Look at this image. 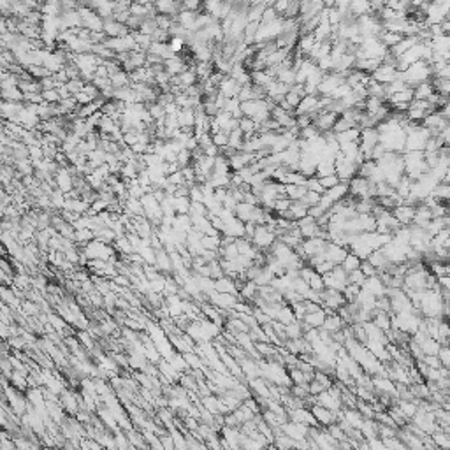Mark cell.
Listing matches in <instances>:
<instances>
[{
  "label": "cell",
  "mask_w": 450,
  "mask_h": 450,
  "mask_svg": "<svg viewBox=\"0 0 450 450\" xmlns=\"http://www.w3.org/2000/svg\"><path fill=\"white\" fill-rule=\"evenodd\" d=\"M433 78V69L426 60H419L415 64H411L407 70H405V83L410 88H415L422 81Z\"/></svg>",
  "instance_id": "1"
},
{
  "label": "cell",
  "mask_w": 450,
  "mask_h": 450,
  "mask_svg": "<svg viewBox=\"0 0 450 450\" xmlns=\"http://www.w3.org/2000/svg\"><path fill=\"white\" fill-rule=\"evenodd\" d=\"M405 141H407V132L403 130V129H398V130L384 132V134H380L378 143L384 146L385 151L401 153L403 150H405Z\"/></svg>",
  "instance_id": "2"
},
{
  "label": "cell",
  "mask_w": 450,
  "mask_h": 450,
  "mask_svg": "<svg viewBox=\"0 0 450 450\" xmlns=\"http://www.w3.org/2000/svg\"><path fill=\"white\" fill-rule=\"evenodd\" d=\"M431 137L428 129H424L422 125L411 130L407 134V141H405V151H424L426 143Z\"/></svg>",
  "instance_id": "3"
},
{
  "label": "cell",
  "mask_w": 450,
  "mask_h": 450,
  "mask_svg": "<svg viewBox=\"0 0 450 450\" xmlns=\"http://www.w3.org/2000/svg\"><path fill=\"white\" fill-rule=\"evenodd\" d=\"M250 241H252V245L257 246L258 250L267 252V250L271 248L273 243L276 241V234L266 227V223H260V225H257V227H255L254 236H252V239H250Z\"/></svg>",
  "instance_id": "4"
},
{
  "label": "cell",
  "mask_w": 450,
  "mask_h": 450,
  "mask_svg": "<svg viewBox=\"0 0 450 450\" xmlns=\"http://www.w3.org/2000/svg\"><path fill=\"white\" fill-rule=\"evenodd\" d=\"M208 301L213 306H216V308H220V310H231V308H234V304H236L239 299H237V296H234V294L211 290V292L208 294Z\"/></svg>",
  "instance_id": "5"
},
{
  "label": "cell",
  "mask_w": 450,
  "mask_h": 450,
  "mask_svg": "<svg viewBox=\"0 0 450 450\" xmlns=\"http://www.w3.org/2000/svg\"><path fill=\"white\" fill-rule=\"evenodd\" d=\"M308 429L310 426L301 424V422H294V420H285L283 424L280 426V431L283 434H287L292 440H302V438H308Z\"/></svg>",
  "instance_id": "6"
},
{
  "label": "cell",
  "mask_w": 450,
  "mask_h": 450,
  "mask_svg": "<svg viewBox=\"0 0 450 450\" xmlns=\"http://www.w3.org/2000/svg\"><path fill=\"white\" fill-rule=\"evenodd\" d=\"M310 410H311V413H313L315 420L319 422L320 428H327V426L338 422V417H336L338 411H331L329 408H323V407H320V405H311Z\"/></svg>",
  "instance_id": "7"
},
{
  "label": "cell",
  "mask_w": 450,
  "mask_h": 450,
  "mask_svg": "<svg viewBox=\"0 0 450 450\" xmlns=\"http://www.w3.org/2000/svg\"><path fill=\"white\" fill-rule=\"evenodd\" d=\"M396 70L398 69H396L394 65H390V64H384V62H382L380 65L376 67V69L371 72V79H375L376 83L389 85L396 79Z\"/></svg>",
  "instance_id": "8"
},
{
  "label": "cell",
  "mask_w": 450,
  "mask_h": 450,
  "mask_svg": "<svg viewBox=\"0 0 450 450\" xmlns=\"http://www.w3.org/2000/svg\"><path fill=\"white\" fill-rule=\"evenodd\" d=\"M239 90H241V85L237 83L234 78H231V76H223V79L220 81V85H218V93L225 97V99L237 97Z\"/></svg>",
  "instance_id": "9"
},
{
  "label": "cell",
  "mask_w": 450,
  "mask_h": 450,
  "mask_svg": "<svg viewBox=\"0 0 450 450\" xmlns=\"http://www.w3.org/2000/svg\"><path fill=\"white\" fill-rule=\"evenodd\" d=\"M413 211H415V206H408L403 202L399 206H394L390 213L394 214V218L398 220L401 225H410L411 220H413Z\"/></svg>",
  "instance_id": "10"
},
{
  "label": "cell",
  "mask_w": 450,
  "mask_h": 450,
  "mask_svg": "<svg viewBox=\"0 0 450 450\" xmlns=\"http://www.w3.org/2000/svg\"><path fill=\"white\" fill-rule=\"evenodd\" d=\"M323 254H325V258L331 260L332 264H341L343 262V258H345V255L348 254V250L343 248V246H340V245H334L331 241H327Z\"/></svg>",
  "instance_id": "11"
},
{
  "label": "cell",
  "mask_w": 450,
  "mask_h": 450,
  "mask_svg": "<svg viewBox=\"0 0 450 450\" xmlns=\"http://www.w3.org/2000/svg\"><path fill=\"white\" fill-rule=\"evenodd\" d=\"M241 366V371H243V376H245V380H250V378H257V376H260V366H258V363L255 361V359L252 357H243L241 361H237Z\"/></svg>",
  "instance_id": "12"
},
{
  "label": "cell",
  "mask_w": 450,
  "mask_h": 450,
  "mask_svg": "<svg viewBox=\"0 0 450 450\" xmlns=\"http://www.w3.org/2000/svg\"><path fill=\"white\" fill-rule=\"evenodd\" d=\"M363 289L367 290V292H371L375 298L385 296V292H387V287L384 285V281L380 280V276L378 275L367 276L366 280H364V283H363Z\"/></svg>",
  "instance_id": "13"
},
{
  "label": "cell",
  "mask_w": 450,
  "mask_h": 450,
  "mask_svg": "<svg viewBox=\"0 0 450 450\" xmlns=\"http://www.w3.org/2000/svg\"><path fill=\"white\" fill-rule=\"evenodd\" d=\"M417 43H420L417 35H407V37H403V39L399 41V43L394 44L392 48H389V53L392 55L394 58H396V60H398V58L401 57L403 53L408 51V49H410L411 46H413V44H417Z\"/></svg>",
  "instance_id": "14"
},
{
  "label": "cell",
  "mask_w": 450,
  "mask_h": 450,
  "mask_svg": "<svg viewBox=\"0 0 450 450\" xmlns=\"http://www.w3.org/2000/svg\"><path fill=\"white\" fill-rule=\"evenodd\" d=\"M323 319H325V311L323 310L313 311V313H306L304 319L301 320L302 331H306V329H310V327H322Z\"/></svg>",
  "instance_id": "15"
},
{
  "label": "cell",
  "mask_w": 450,
  "mask_h": 450,
  "mask_svg": "<svg viewBox=\"0 0 450 450\" xmlns=\"http://www.w3.org/2000/svg\"><path fill=\"white\" fill-rule=\"evenodd\" d=\"M214 290H216V292H225V294H234V296H239V292H237V289H236V285H234V280H232V278H229V276H225V275L214 280Z\"/></svg>",
  "instance_id": "16"
},
{
  "label": "cell",
  "mask_w": 450,
  "mask_h": 450,
  "mask_svg": "<svg viewBox=\"0 0 450 450\" xmlns=\"http://www.w3.org/2000/svg\"><path fill=\"white\" fill-rule=\"evenodd\" d=\"M346 323L341 320V317L338 313H332V315H325V319H323V323H322V329L323 331H329L332 334V332L340 331V329L345 327Z\"/></svg>",
  "instance_id": "17"
},
{
  "label": "cell",
  "mask_w": 450,
  "mask_h": 450,
  "mask_svg": "<svg viewBox=\"0 0 450 450\" xmlns=\"http://www.w3.org/2000/svg\"><path fill=\"white\" fill-rule=\"evenodd\" d=\"M323 193H325V195H327L332 202H338V201H341V199H343L345 195H348V183H345V181H340V183L334 185V187L327 188V190H325Z\"/></svg>",
  "instance_id": "18"
},
{
  "label": "cell",
  "mask_w": 450,
  "mask_h": 450,
  "mask_svg": "<svg viewBox=\"0 0 450 450\" xmlns=\"http://www.w3.org/2000/svg\"><path fill=\"white\" fill-rule=\"evenodd\" d=\"M371 322L375 323L378 329L387 332L390 329V313L389 311H382V310H373Z\"/></svg>",
  "instance_id": "19"
},
{
  "label": "cell",
  "mask_w": 450,
  "mask_h": 450,
  "mask_svg": "<svg viewBox=\"0 0 450 450\" xmlns=\"http://www.w3.org/2000/svg\"><path fill=\"white\" fill-rule=\"evenodd\" d=\"M254 210H255L254 204H248V202L241 201V202H237L236 208H234V214H236L241 222H252V214H254Z\"/></svg>",
  "instance_id": "20"
},
{
  "label": "cell",
  "mask_w": 450,
  "mask_h": 450,
  "mask_svg": "<svg viewBox=\"0 0 450 450\" xmlns=\"http://www.w3.org/2000/svg\"><path fill=\"white\" fill-rule=\"evenodd\" d=\"M419 346H420V350H422V354L424 355H436L442 345H440V341L434 340V338L424 336L422 340L419 341Z\"/></svg>",
  "instance_id": "21"
},
{
  "label": "cell",
  "mask_w": 450,
  "mask_h": 450,
  "mask_svg": "<svg viewBox=\"0 0 450 450\" xmlns=\"http://www.w3.org/2000/svg\"><path fill=\"white\" fill-rule=\"evenodd\" d=\"M315 37H313V34H302V35H299V39H298V43H296V46H298V51H301L304 57H308V53L311 51V48L315 46Z\"/></svg>",
  "instance_id": "22"
},
{
  "label": "cell",
  "mask_w": 450,
  "mask_h": 450,
  "mask_svg": "<svg viewBox=\"0 0 450 450\" xmlns=\"http://www.w3.org/2000/svg\"><path fill=\"white\" fill-rule=\"evenodd\" d=\"M415 399V398H413ZM396 405H398V408L401 410V413L405 415V419L407 420H411V417L415 415V411H417V403L415 401H407V399H396Z\"/></svg>",
  "instance_id": "23"
},
{
  "label": "cell",
  "mask_w": 450,
  "mask_h": 450,
  "mask_svg": "<svg viewBox=\"0 0 450 450\" xmlns=\"http://www.w3.org/2000/svg\"><path fill=\"white\" fill-rule=\"evenodd\" d=\"M431 440H433L434 447H440V449H450V433L442 431L440 428L434 429L433 433H431Z\"/></svg>",
  "instance_id": "24"
},
{
  "label": "cell",
  "mask_w": 450,
  "mask_h": 450,
  "mask_svg": "<svg viewBox=\"0 0 450 450\" xmlns=\"http://www.w3.org/2000/svg\"><path fill=\"white\" fill-rule=\"evenodd\" d=\"M348 11L357 18V16H363V14H369L371 13V7H369V2H367V0H352L348 5Z\"/></svg>",
  "instance_id": "25"
},
{
  "label": "cell",
  "mask_w": 450,
  "mask_h": 450,
  "mask_svg": "<svg viewBox=\"0 0 450 450\" xmlns=\"http://www.w3.org/2000/svg\"><path fill=\"white\" fill-rule=\"evenodd\" d=\"M376 37H378V41L384 44L385 48H392L394 44L399 43V41L403 39L401 34H396V32H389V30H382Z\"/></svg>",
  "instance_id": "26"
},
{
  "label": "cell",
  "mask_w": 450,
  "mask_h": 450,
  "mask_svg": "<svg viewBox=\"0 0 450 450\" xmlns=\"http://www.w3.org/2000/svg\"><path fill=\"white\" fill-rule=\"evenodd\" d=\"M275 278V275L271 273V269L267 266H262L260 269H258V273L254 276V283L257 285V287H262V285H269L271 283V280Z\"/></svg>",
  "instance_id": "27"
},
{
  "label": "cell",
  "mask_w": 450,
  "mask_h": 450,
  "mask_svg": "<svg viewBox=\"0 0 450 450\" xmlns=\"http://www.w3.org/2000/svg\"><path fill=\"white\" fill-rule=\"evenodd\" d=\"M308 192V188L304 185H292V183H285V195L292 199V201H299L304 193Z\"/></svg>",
  "instance_id": "28"
},
{
  "label": "cell",
  "mask_w": 450,
  "mask_h": 450,
  "mask_svg": "<svg viewBox=\"0 0 450 450\" xmlns=\"http://www.w3.org/2000/svg\"><path fill=\"white\" fill-rule=\"evenodd\" d=\"M239 129L243 130V134H245V137L248 136H254V134H258V123L254 122L252 118H248V116H241L239 118Z\"/></svg>",
  "instance_id": "29"
},
{
  "label": "cell",
  "mask_w": 450,
  "mask_h": 450,
  "mask_svg": "<svg viewBox=\"0 0 450 450\" xmlns=\"http://www.w3.org/2000/svg\"><path fill=\"white\" fill-rule=\"evenodd\" d=\"M243 141H245V134H243V130H241L239 127H236L234 130L229 132V141H227L229 148L241 150V146H243Z\"/></svg>",
  "instance_id": "30"
},
{
  "label": "cell",
  "mask_w": 450,
  "mask_h": 450,
  "mask_svg": "<svg viewBox=\"0 0 450 450\" xmlns=\"http://www.w3.org/2000/svg\"><path fill=\"white\" fill-rule=\"evenodd\" d=\"M302 323L301 320H294L290 323H285V336L287 340H296V338L302 336Z\"/></svg>",
  "instance_id": "31"
},
{
  "label": "cell",
  "mask_w": 450,
  "mask_h": 450,
  "mask_svg": "<svg viewBox=\"0 0 450 450\" xmlns=\"http://www.w3.org/2000/svg\"><path fill=\"white\" fill-rule=\"evenodd\" d=\"M431 85H433L434 92H436L438 95L449 97V93H450V79L449 78H436V76H433Z\"/></svg>",
  "instance_id": "32"
},
{
  "label": "cell",
  "mask_w": 450,
  "mask_h": 450,
  "mask_svg": "<svg viewBox=\"0 0 450 450\" xmlns=\"http://www.w3.org/2000/svg\"><path fill=\"white\" fill-rule=\"evenodd\" d=\"M434 92L433 85H431V81H422V83H419L415 88H413V99H428L431 93Z\"/></svg>",
  "instance_id": "33"
},
{
  "label": "cell",
  "mask_w": 450,
  "mask_h": 450,
  "mask_svg": "<svg viewBox=\"0 0 450 450\" xmlns=\"http://www.w3.org/2000/svg\"><path fill=\"white\" fill-rule=\"evenodd\" d=\"M289 213H290V218L298 222V220H301L302 216L308 214V206L302 204L301 201H292V204H290V208H289Z\"/></svg>",
  "instance_id": "34"
},
{
  "label": "cell",
  "mask_w": 450,
  "mask_h": 450,
  "mask_svg": "<svg viewBox=\"0 0 450 450\" xmlns=\"http://www.w3.org/2000/svg\"><path fill=\"white\" fill-rule=\"evenodd\" d=\"M361 137V129L359 127H352L348 130H343L340 134H336V141L338 143H348V141H357Z\"/></svg>",
  "instance_id": "35"
},
{
  "label": "cell",
  "mask_w": 450,
  "mask_h": 450,
  "mask_svg": "<svg viewBox=\"0 0 450 450\" xmlns=\"http://www.w3.org/2000/svg\"><path fill=\"white\" fill-rule=\"evenodd\" d=\"M431 195L436 197L440 202H447L450 197V187L449 183H445V181H440V183L436 185V187L433 188V192H431Z\"/></svg>",
  "instance_id": "36"
},
{
  "label": "cell",
  "mask_w": 450,
  "mask_h": 450,
  "mask_svg": "<svg viewBox=\"0 0 450 450\" xmlns=\"http://www.w3.org/2000/svg\"><path fill=\"white\" fill-rule=\"evenodd\" d=\"M275 320H280L281 323H290L296 320V315H294V310L290 304H283L278 310V313H276V319Z\"/></svg>",
  "instance_id": "37"
},
{
  "label": "cell",
  "mask_w": 450,
  "mask_h": 450,
  "mask_svg": "<svg viewBox=\"0 0 450 450\" xmlns=\"http://www.w3.org/2000/svg\"><path fill=\"white\" fill-rule=\"evenodd\" d=\"M340 266L343 267L346 273H350V271H354V269H359V266H361V258H359L355 254H352V252H348Z\"/></svg>",
  "instance_id": "38"
},
{
  "label": "cell",
  "mask_w": 450,
  "mask_h": 450,
  "mask_svg": "<svg viewBox=\"0 0 450 450\" xmlns=\"http://www.w3.org/2000/svg\"><path fill=\"white\" fill-rule=\"evenodd\" d=\"M306 176L301 174L299 171H287L281 178V183H292V185H304Z\"/></svg>",
  "instance_id": "39"
},
{
  "label": "cell",
  "mask_w": 450,
  "mask_h": 450,
  "mask_svg": "<svg viewBox=\"0 0 450 450\" xmlns=\"http://www.w3.org/2000/svg\"><path fill=\"white\" fill-rule=\"evenodd\" d=\"M411 99H413V88H405L403 92L390 95L389 99H387V102H389V104H394V102H410Z\"/></svg>",
  "instance_id": "40"
},
{
  "label": "cell",
  "mask_w": 450,
  "mask_h": 450,
  "mask_svg": "<svg viewBox=\"0 0 450 450\" xmlns=\"http://www.w3.org/2000/svg\"><path fill=\"white\" fill-rule=\"evenodd\" d=\"M201 245L204 250H213V252H218L220 248V234L218 236H208V234H204V236L201 237Z\"/></svg>",
  "instance_id": "41"
},
{
  "label": "cell",
  "mask_w": 450,
  "mask_h": 450,
  "mask_svg": "<svg viewBox=\"0 0 450 450\" xmlns=\"http://www.w3.org/2000/svg\"><path fill=\"white\" fill-rule=\"evenodd\" d=\"M290 204H292V199H289L287 195H280L278 199H275V202H273V211H275L276 214H280V213H283V211L289 210Z\"/></svg>",
  "instance_id": "42"
},
{
  "label": "cell",
  "mask_w": 450,
  "mask_h": 450,
  "mask_svg": "<svg viewBox=\"0 0 450 450\" xmlns=\"http://www.w3.org/2000/svg\"><path fill=\"white\" fill-rule=\"evenodd\" d=\"M355 408H357V411L364 417V419H373V417H375V410H373L371 403H366V401H363V399H357Z\"/></svg>",
  "instance_id": "43"
},
{
  "label": "cell",
  "mask_w": 450,
  "mask_h": 450,
  "mask_svg": "<svg viewBox=\"0 0 450 450\" xmlns=\"http://www.w3.org/2000/svg\"><path fill=\"white\" fill-rule=\"evenodd\" d=\"M276 79L281 81V83H285V85H289V86H292V85H296V70L294 69L281 70L280 74L276 76Z\"/></svg>",
  "instance_id": "44"
},
{
  "label": "cell",
  "mask_w": 450,
  "mask_h": 450,
  "mask_svg": "<svg viewBox=\"0 0 450 450\" xmlns=\"http://www.w3.org/2000/svg\"><path fill=\"white\" fill-rule=\"evenodd\" d=\"M276 18H280V14L276 13L273 5H267V7L264 9V13H262V16H260V21H258V23H260V25H266V23L275 21Z\"/></svg>",
  "instance_id": "45"
},
{
  "label": "cell",
  "mask_w": 450,
  "mask_h": 450,
  "mask_svg": "<svg viewBox=\"0 0 450 450\" xmlns=\"http://www.w3.org/2000/svg\"><path fill=\"white\" fill-rule=\"evenodd\" d=\"M343 14L338 7H327V21L331 23V26H336L338 23H341L343 20Z\"/></svg>",
  "instance_id": "46"
},
{
  "label": "cell",
  "mask_w": 450,
  "mask_h": 450,
  "mask_svg": "<svg viewBox=\"0 0 450 450\" xmlns=\"http://www.w3.org/2000/svg\"><path fill=\"white\" fill-rule=\"evenodd\" d=\"M62 403H64V408L69 411H78V401L70 392H64L62 394Z\"/></svg>",
  "instance_id": "47"
},
{
  "label": "cell",
  "mask_w": 450,
  "mask_h": 450,
  "mask_svg": "<svg viewBox=\"0 0 450 450\" xmlns=\"http://www.w3.org/2000/svg\"><path fill=\"white\" fill-rule=\"evenodd\" d=\"M304 187L308 188V190H311V192H317V193H320L322 195L325 190H323V187L320 185V181H319V178L317 176H311V178H306V181H304Z\"/></svg>",
  "instance_id": "48"
},
{
  "label": "cell",
  "mask_w": 450,
  "mask_h": 450,
  "mask_svg": "<svg viewBox=\"0 0 450 450\" xmlns=\"http://www.w3.org/2000/svg\"><path fill=\"white\" fill-rule=\"evenodd\" d=\"M308 287H310L311 290H317V292H320V290H323V281H322V275H319L317 271L311 273L310 280H308Z\"/></svg>",
  "instance_id": "49"
},
{
  "label": "cell",
  "mask_w": 450,
  "mask_h": 450,
  "mask_svg": "<svg viewBox=\"0 0 450 450\" xmlns=\"http://www.w3.org/2000/svg\"><path fill=\"white\" fill-rule=\"evenodd\" d=\"M211 141H213L214 146H218V148H223V146H227V141H229V132H216V134H211Z\"/></svg>",
  "instance_id": "50"
},
{
  "label": "cell",
  "mask_w": 450,
  "mask_h": 450,
  "mask_svg": "<svg viewBox=\"0 0 450 450\" xmlns=\"http://www.w3.org/2000/svg\"><path fill=\"white\" fill-rule=\"evenodd\" d=\"M346 278H348V283H355V285H359V287H363L364 280H366V276H364V273L361 271V269L350 271L348 275H346Z\"/></svg>",
  "instance_id": "51"
},
{
  "label": "cell",
  "mask_w": 450,
  "mask_h": 450,
  "mask_svg": "<svg viewBox=\"0 0 450 450\" xmlns=\"http://www.w3.org/2000/svg\"><path fill=\"white\" fill-rule=\"evenodd\" d=\"M299 201L302 202V204H306L308 208L310 206H315V204H319V201H320V193H317V192H311V190H308V192L304 193V195L299 199Z\"/></svg>",
  "instance_id": "52"
},
{
  "label": "cell",
  "mask_w": 450,
  "mask_h": 450,
  "mask_svg": "<svg viewBox=\"0 0 450 450\" xmlns=\"http://www.w3.org/2000/svg\"><path fill=\"white\" fill-rule=\"evenodd\" d=\"M319 134L320 132L317 130V127H315L313 123L304 129H299V139H313V137H317Z\"/></svg>",
  "instance_id": "53"
},
{
  "label": "cell",
  "mask_w": 450,
  "mask_h": 450,
  "mask_svg": "<svg viewBox=\"0 0 450 450\" xmlns=\"http://www.w3.org/2000/svg\"><path fill=\"white\" fill-rule=\"evenodd\" d=\"M436 355H438V359H440L442 366L450 367V350H449V345H442V346H440V350H438Z\"/></svg>",
  "instance_id": "54"
},
{
  "label": "cell",
  "mask_w": 450,
  "mask_h": 450,
  "mask_svg": "<svg viewBox=\"0 0 450 450\" xmlns=\"http://www.w3.org/2000/svg\"><path fill=\"white\" fill-rule=\"evenodd\" d=\"M302 97L299 95V93H296L294 90H289V92L285 93V97H283V101L287 102V104L292 107V109H296L298 107V104H299V101H301Z\"/></svg>",
  "instance_id": "55"
},
{
  "label": "cell",
  "mask_w": 450,
  "mask_h": 450,
  "mask_svg": "<svg viewBox=\"0 0 450 450\" xmlns=\"http://www.w3.org/2000/svg\"><path fill=\"white\" fill-rule=\"evenodd\" d=\"M320 185L323 187V190H327V188L334 187V185L340 183V178H338L336 174H329V176H322V178H319Z\"/></svg>",
  "instance_id": "56"
},
{
  "label": "cell",
  "mask_w": 450,
  "mask_h": 450,
  "mask_svg": "<svg viewBox=\"0 0 450 450\" xmlns=\"http://www.w3.org/2000/svg\"><path fill=\"white\" fill-rule=\"evenodd\" d=\"M334 266H336V264H332L331 260H327V258H325V260H322L320 264L313 266V269H315L317 273H319V275H325V273L332 271V267H334Z\"/></svg>",
  "instance_id": "57"
},
{
  "label": "cell",
  "mask_w": 450,
  "mask_h": 450,
  "mask_svg": "<svg viewBox=\"0 0 450 450\" xmlns=\"http://www.w3.org/2000/svg\"><path fill=\"white\" fill-rule=\"evenodd\" d=\"M271 327H273V331L278 334V338L280 340H287V336H285V323H281L280 320H271Z\"/></svg>",
  "instance_id": "58"
},
{
  "label": "cell",
  "mask_w": 450,
  "mask_h": 450,
  "mask_svg": "<svg viewBox=\"0 0 450 450\" xmlns=\"http://www.w3.org/2000/svg\"><path fill=\"white\" fill-rule=\"evenodd\" d=\"M422 363L426 364V366L429 367H440L442 366V363H440V359H438V355H424V357L420 359Z\"/></svg>",
  "instance_id": "59"
},
{
  "label": "cell",
  "mask_w": 450,
  "mask_h": 450,
  "mask_svg": "<svg viewBox=\"0 0 450 450\" xmlns=\"http://www.w3.org/2000/svg\"><path fill=\"white\" fill-rule=\"evenodd\" d=\"M359 269L364 273V276H366V278H367V276H375L376 275V269L371 266V264L367 262V260H361V266H359Z\"/></svg>",
  "instance_id": "60"
},
{
  "label": "cell",
  "mask_w": 450,
  "mask_h": 450,
  "mask_svg": "<svg viewBox=\"0 0 450 450\" xmlns=\"http://www.w3.org/2000/svg\"><path fill=\"white\" fill-rule=\"evenodd\" d=\"M302 302H304L306 313H313V311H319V310H322V304H319V302L308 301V299H302Z\"/></svg>",
  "instance_id": "61"
},
{
  "label": "cell",
  "mask_w": 450,
  "mask_h": 450,
  "mask_svg": "<svg viewBox=\"0 0 450 450\" xmlns=\"http://www.w3.org/2000/svg\"><path fill=\"white\" fill-rule=\"evenodd\" d=\"M49 320L53 322V327L58 329V331H62V329L65 327V322L62 319H58V317H55V315H49Z\"/></svg>",
  "instance_id": "62"
},
{
  "label": "cell",
  "mask_w": 450,
  "mask_h": 450,
  "mask_svg": "<svg viewBox=\"0 0 450 450\" xmlns=\"http://www.w3.org/2000/svg\"><path fill=\"white\" fill-rule=\"evenodd\" d=\"M160 440H162V445L164 447H174V442H172V436H160Z\"/></svg>",
  "instance_id": "63"
}]
</instances>
